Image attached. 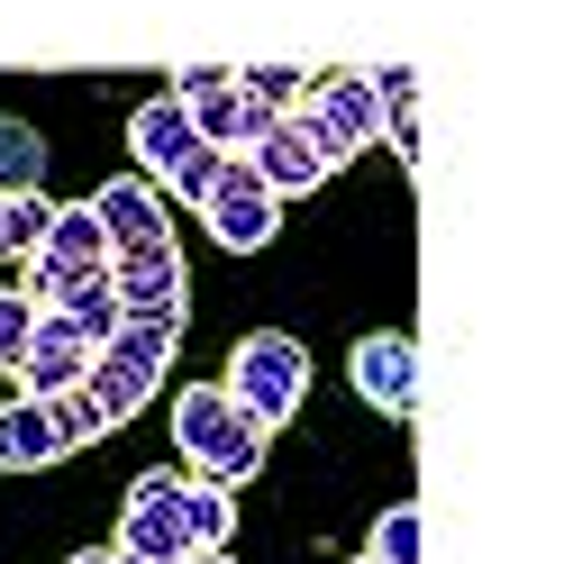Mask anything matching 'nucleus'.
<instances>
[{
	"mask_svg": "<svg viewBox=\"0 0 564 564\" xmlns=\"http://www.w3.org/2000/svg\"><path fill=\"white\" fill-rule=\"evenodd\" d=\"M264 446H273V429L228 392V382H192V392L173 401V455H183L192 482H219V491L256 482L264 474Z\"/></svg>",
	"mask_w": 564,
	"mask_h": 564,
	"instance_id": "1",
	"label": "nucleus"
},
{
	"mask_svg": "<svg viewBox=\"0 0 564 564\" xmlns=\"http://www.w3.org/2000/svg\"><path fill=\"white\" fill-rule=\"evenodd\" d=\"M173 346H183V319H128V328L91 356V382H83V392L100 401V419H110V429L155 401V382H164V365H173Z\"/></svg>",
	"mask_w": 564,
	"mask_h": 564,
	"instance_id": "2",
	"label": "nucleus"
},
{
	"mask_svg": "<svg viewBox=\"0 0 564 564\" xmlns=\"http://www.w3.org/2000/svg\"><path fill=\"white\" fill-rule=\"evenodd\" d=\"M119 546L137 564H183V555H209L200 519H192V474H137L128 501H119Z\"/></svg>",
	"mask_w": 564,
	"mask_h": 564,
	"instance_id": "3",
	"label": "nucleus"
},
{
	"mask_svg": "<svg viewBox=\"0 0 564 564\" xmlns=\"http://www.w3.org/2000/svg\"><path fill=\"white\" fill-rule=\"evenodd\" d=\"M228 392L256 410L264 429H282V419L310 401V346H301V337H282V328L237 337V356H228Z\"/></svg>",
	"mask_w": 564,
	"mask_h": 564,
	"instance_id": "4",
	"label": "nucleus"
},
{
	"mask_svg": "<svg viewBox=\"0 0 564 564\" xmlns=\"http://www.w3.org/2000/svg\"><path fill=\"white\" fill-rule=\"evenodd\" d=\"M200 237H219L228 256H256V246H273L282 237V200H273V183L246 155H228L219 164V192L200 200Z\"/></svg>",
	"mask_w": 564,
	"mask_h": 564,
	"instance_id": "5",
	"label": "nucleus"
},
{
	"mask_svg": "<svg viewBox=\"0 0 564 564\" xmlns=\"http://www.w3.org/2000/svg\"><path fill=\"white\" fill-rule=\"evenodd\" d=\"M173 100L192 110L200 147H219V155H246L273 128V119H256V100L237 91V64H183V74H173Z\"/></svg>",
	"mask_w": 564,
	"mask_h": 564,
	"instance_id": "6",
	"label": "nucleus"
},
{
	"mask_svg": "<svg viewBox=\"0 0 564 564\" xmlns=\"http://www.w3.org/2000/svg\"><path fill=\"white\" fill-rule=\"evenodd\" d=\"M301 119L319 128L328 164H356L373 137H382V91H373V74H319L310 100H301Z\"/></svg>",
	"mask_w": 564,
	"mask_h": 564,
	"instance_id": "7",
	"label": "nucleus"
},
{
	"mask_svg": "<svg viewBox=\"0 0 564 564\" xmlns=\"http://www.w3.org/2000/svg\"><path fill=\"white\" fill-rule=\"evenodd\" d=\"M246 164H256L264 183H273V200H301V192H319L328 173H337V164H328V147H319V128H310L301 110H292V119H273L256 147H246Z\"/></svg>",
	"mask_w": 564,
	"mask_h": 564,
	"instance_id": "8",
	"label": "nucleus"
},
{
	"mask_svg": "<svg viewBox=\"0 0 564 564\" xmlns=\"http://www.w3.org/2000/svg\"><path fill=\"white\" fill-rule=\"evenodd\" d=\"M110 282L128 301V319H183V246L155 237V246H119Z\"/></svg>",
	"mask_w": 564,
	"mask_h": 564,
	"instance_id": "9",
	"label": "nucleus"
},
{
	"mask_svg": "<svg viewBox=\"0 0 564 564\" xmlns=\"http://www.w3.org/2000/svg\"><path fill=\"white\" fill-rule=\"evenodd\" d=\"M356 392H365L382 419H410V410H419V337H410V328L356 337Z\"/></svg>",
	"mask_w": 564,
	"mask_h": 564,
	"instance_id": "10",
	"label": "nucleus"
},
{
	"mask_svg": "<svg viewBox=\"0 0 564 564\" xmlns=\"http://www.w3.org/2000/svg\"><path fill=\"white\" fill-rule=\"evenodd\" d=\"M128 155H137V173H147V183L164 192L173 173H183V164L200 155V128H192V110H183V100H173V91H155L147 110L128 119Z\"/></svg>",
	"mask_w": 564,
	"mask_h": 564,
	"instance_id": "11",
	"label": "nucleus"
},
{
	"mask_svg": "<svg viewBox=\"0 0 564 564\" xmlns=\"http://www.w3.org/2000/svg\"><path fill=\"white\" fill-rule=\"evenodd\" d=\"M19 382H28L37 401H55V392H83V382H91V346H83V337H74V328H64L55 310H46V319H37V337H28V356H19Z\"/></svg>",
	"mask_w": 564,
	"mask_h": 564,
	"instance_id": "12",
	"label": "nucleus"
},
{
	"mask_svg": "<svg viewBox=\"0 0 564 564\" xmlns=\"http://www.w3.org/2000/svg\"><path fill=\"white\" fill-rule=\"evenodd\" d=\"M91 209H100V228H110V246H155V237H173L164 228V192L147 183V173H110V183L91 192Z\"/></svg>",
	"mask_w": 564,
	"mask_h": 564,
	"instance_id": "13",
	"label": "nucleus"
},
{
	"mask_svg": "<svg viewBox=\"0 0 564 564\" xmlns=\"http://www.w3.org/2000/svg\"><path fill=\"white\" fill-rule=\"evenodd\" d=\"M64 437H55V410L37 392H19V401H0V474H37L55 465Z\"/></svg>",
	"mask_w": 564,
	"mask_h": 564,
	"instance_id": "14",
	"label": "nucleus"
},
{
	"mask_svg": "<svg viewBox=\"0 0 564 564\" xmlns=\"http://www.w3.org/2000/svg\"><path fill=\"white\" fill-rule=\"evenodd\" d=\"M46 256L55 264H83V273H110V228H100V209L91 200H55V237H46Z\"/></svg>",
	"mask_w": 564,
	"mask_h": 564,
	"instance_id": "15",
	"label": "nucleus"
},
{
	"mask_svg": "<svg viewBox=\"0 0 564 564\" xmlns=\"http://www.w3.org/2000/svg\"><path fill=\"white\" fill-rule=\"evenodd\" d=\"M46 183V137L0 110V200H19V192H37Z\"/></svg>",
	"mask_w": 564,
	"mask_h": 564,
	"instance_id": "16",
	"label": "nucleus"
},
{
	"mask_svg": "<svg viewBox=\"0 0 564 564\" xmlns=\"http://www.w3.org/2000/svg\"><path fill=\"white\" fill-rule=\"evenodd\" d=\"M237 91L256 100V119H292L310 100V74L301 64H237Z\"/></svg>",
	"mask_w": 564,
	"mask_h": 564,
	"instance_id": "17",
	"label": "nucleus"
},
{
	"mask_svg": "<svg viewBox=\"0 0 564 564\" xmlns=\"http://www.w3.org/2000/svg\"><path fill=\"white\" fill-rule=\"evenodd\" d=\"M373 91H382V137L401 155H419V74L410 64H373Z\"/></svg>",
	"mask_w": 564,
	"mask_h": 564,
	"instance_id": "18",
	"label": "nucleus"
},
{
	"mask_svg": "<svg viewBox=\"0 0 564 564\" xmlns=\"http://www.w3.org/2000/svg\"><path fill=\"white\" fill-rule=\"evenodd\" d=\"M55 319H64V328H74V337L91 346V356H100V346H110V337L128 328V301H119V282L100 273V282H91V292H83L74 310H55Z\"/></svg>",
	"mask_w": 564,
	"mask_h": 564,
	"instance_id": "19",
	"label": "nucleus"
},
{
	"mask_svg": "<svg viewBox=\"0 0 564 564\" xmlns=\"http://www.w3.org/2000/svg\"><path fill=\"white\" fill-rule=\"evenodd\" d=\"M46 237H55V200L46 192L0 200V246H10V256H46Z\"/></svg>",
	"mask_w": 564,
	"mask_h": 564,
	"instance_id": "20",
	"label": "nucleus"
},
{
	"mask_svg": "<svg viewBox=\"0 0 564 564\" xmlns=\"http://www.w3.org/2000/svg\"><path fill=\"white\" fill-rule=\"evenodd\" d=\"M91 282H100V273H83V264H55V256H28V282H19V292L37 301V310H74V301L91 292Z\"/></svg>",
	"mask_w": 564,
	"mask_h": 564,
	"instance_id": "21",
	"label": "nucleus"
},
{
	"mask_svg": "<svg viewBox=\"0 0 564 564\" xmlns=\"http://www.w3.org/2000/svg\"><path fill=\"white\" fill-rule=\"evenodd\" d=\"M37 319H46V310L28 301V292H0V373H19V356H28V337H37Z\"/></svg>",
	"mask_w": 564,
	"mask_h": 564,
	"instance_id": "22",
	"label": "nucleus"
},
{
	"mask_svg": "<svg viewBox=\"0 0 564 564\" xmlns=\"http://www.w3.org/2000/svg\"><path fill=\"white\" fill-rule=\"evenodd\" d=\"M373 564H419V501L373 519Z\"/></svg>",
	"mask_w": 564,
	"mask_h": 564,
	"instance_id": "23",
	"label": "nucleus"
},
{
	"mask_svg": "<svg viewBox=\"0 0 564 564\" xmlns=\"http://www.w3.org/2000/svg\"><path fill=\"white\" fill-rule=\"evenodd\" d=\"M46 410H55V437H64V455H74V446H91L100 429H110V419H100V401H91V392H55Z\"/></svg>",
	"mask_w": 564,
	"mask_h": 564,
	"instance_id": "24",
	"label": "nucleus"
},
{
	"mask_svg": "<svg viewBox=\"0 0 564 564\" xmlns=\"http://www.w3.org/2000/svg\"><path fill=\"white\" fill-rule=\"evenodd\" d=\"M183 564H237V555H228V546H209V555H183Z\"/></svg>",
	"mask_w": 564,
	"mask_h": 564,
	"instance_id": "25",
	"label": "nucleus"
},
{
	"mask_svg": "<svg viewBox=\"0 0 564 564\" xmlns=\"http://www.w3.org/2000/svg\"><path fill=\"white\" fill-rule=\"evenodd\" d=\"M100 564H137V555H128V546H119V555H100Z\"/></svg>",
	"mask_w": 564,
	"mask_h": 564,
	"instance_id": "26",
	"label": "nucleus"
},
{
	"mask_svg": "<svg viewBox=\"0 0 564 564\" xmlns=\"http://www.w3.org/2000/svg\"><path fill=\"white\" fill-rule=\"evenodd\" d=\"M74 564H100V555H74Z\"/></svg>",
	"mask_w": 564,
	"mask_h": 564,
	"instance_id": "27",
	"label": "nucleus"
},
{
	"mask_svg": "<svg viewBox=\"0 0 564 564\" xmlns=\"http://www.w3.org/2000/svg\"><path fill=\"white\" fill-rule=\"evenodd\" d=\"M356 564H373V555H356Z\"/></svg>",
	"mask_w": 564,
	"mask_h": 564,
	"instance_id": "28",
	"label": "nucleus"
},
{
	"mask_svg": "<svg viewBox=\"0 0 564 564\" xmlns=\"http://www.w3.org/2000/svg\"><path fill=\"white\" fill-rule=\"evenodd\" d=\"M0 256H10V246H0Z\"/></svg>",
	"mask_w": 564,
	"mask_h": 564,
	"instance_id": "29",
	"label": "nucleus"
}]
</instances>
